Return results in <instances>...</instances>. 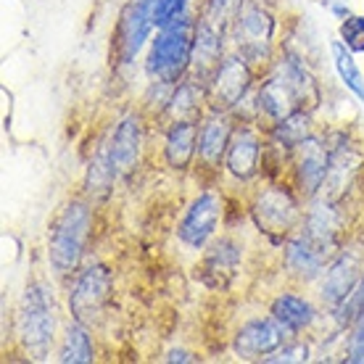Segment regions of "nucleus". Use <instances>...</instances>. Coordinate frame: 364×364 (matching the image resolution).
Wrapping results in <instances>:
<instances>
[{"label":"nucleus","mask_w":364,"mask_h":364,"mask_svg":"<svg viewBox=\"0 0 364 364\" xmlns=\"http://www.w3.org/2000/svg\"><path fill=\"white\" fill-rule=\"evenodd\" d=\"M317 85L299 58H282L274 66V74L256 92V111L269 122H280L293 111H309L317 106Z\"/></svg>","instance_id":"obj_1"},{"label":"nucleus","mask_w":364,"mask_h":364,"mask_svg":"<svg viewBox=\"0 0 364 364\" xmlns=\"http://www.w3.org/2000/svg\"><path fill=\"white\" fill-rule=\"evenodd\" d=\"M196 35H198V24H196V18H191L188 11L159 29L154 46L148 50V74L161 85L182 82L185 72L193 66Z\"/></svg>","instance_id":"obj_2"},{"label":"nucleus","mask_w":364,"mask_h":364,"mask_svg":"<svg viewBox=\"0 0 364 364\" xmlns=\"http://www.w3.org/2000/svg\"><path fill=\"white\" fill-rule=\"evenodd\" d=\"M90 228L92 214L87 203L72 200L61 209L53 230H50V240H48V262L55 272L69 274L77 269L85 246H87V237H90Z\"/></svg>","instance_id":"obj_3"},{"label":"nucleus","mask_w":364,"mask_h":364,"mask_svg":"<svg viewBox=\"0 0 364 364\" xmlns=\"http://www.w3.org/2000/svg\"><path fill=\"white\" fill-rule=\"evenodd\" d=\"M16 328H18V341L29 351L46 354L48 346L53 343V333H55L53 293L48 291V285L35 282V285H29L27 291H24L21 304H18Z\"/></svg>","instance_id":"obj_4"},{"label":"nucleus","mask_w":364,"mask_h":364,"mask_svg":"<svg viewBox=\"0 0 364 364\" xmlns=\"http://www.w3.org/2000/svg\"><path fill=\"white\" fill-rule=\"evenodd\" d=\"M274 18L262 0H243L235 14V43L248 61H267L272 50Z\"/></svg>","instance_id":"obj_5"},{"label":"nucleus","mask_w":364,"mask_h":364,"mask_svg":"<svg viewBox=\"0 0 364 364\" xmlns=\"http://www.w3.org/2000/svg\"><path fill=\"white\" fill-rule=\"evenodd\" d=\"M251 61L246 55H228L222 58L217 72L211 74L206 85V103L211 111H232L237 103H243L246 92L251 90Z\"/></svg>","instance_id":"obj_6"},{"label":"nucleus","mask_w":364,"mask_h":364,"mask_svg":"<svg viewBox=\"0 0 364 364\" xmlns=\"http://www.w3.org/2000/svg\"><path fill=\"white\" fill-rule=\"evenodd\" d=\"M159 0H129L117 21V58L119 64H132L143 50L154 24Z\"/></svg>","instance_id":"obj_7"},{"label":"nucleus","mask_w":364,"mask_h":364,"mask_svg":"<svg viewBox=\"0 0 364 364\" xmlns=\"http://www.w3.org/2000/svg\"><path fill=\"white\" fill-rule=\"evenodd\" d=\"M254 219L267 235H288L301 219L299 200L285 185H269L256 196Z\"/></svg>","instance_id":"obj_8"},{"label":"nucleus","mask_w":364,"mask_h":364,"mask_svg":"<svg viewBox=\"0 0 364 364\" xmlns=\"http://www.w3.org/2000/svg\"><path fill=\"white\" fill-rule=\"evenodd\" d=\"M111 293V274L103 264H92L77 274L72 291H69V309L74 314V322H92L100 309L106 306Z\"/></svg>","instance_id":"obj_9"},{"label":"nucleus","mask_w":364,"mask_h":364,"mask_svg":"<svg viewBox=\"0 0 364 364\" xmlns=\"http://www.w3.org/2000/svg\"><path fill=\"white\" fill-rule=\"evenodd\" d=\"M364 267V254L356 246L343 248L341 254L333 259V264L328 267L325 272V280H322V301L338 309L343 301H348L354 296V291L359 288V274H362Z\"/></svg>","instance_id":"obj_10"},{"label":"nucleus","mask_w":364,"mask_h":364,"mask_svg":"<svg viewBox=\"0 0 364 364\" xmlns=\"http://www.w3.org/2000/svg\"><path fill=\"white\" fill-rule=\"evenodd\" d=\"M219 217H222V198L214 191L200 193L191 203V209L185 211L180 228H177V235L185 246L203 248L217 232Z\"/></svg>","instance_id":"obj_11"},{"label":"nucleus","mask_w":364,"mask_h":364,"mask_svg":"<svg viewBox=\"0 0 364 364\" xmlns=\"http://www.w3.org/2000/svg\"><path fill=\"white\" fill-rule=\"evenodd\" d=\"M140 151H143V127H140V117L137 114H127L114 129L111 140L106 143L103 154L109 159V164L114 166L117 177L129 174L140 161Z\"/></svg>","instance_id":"obj_12"},{"label":"nucleus","mask_w":364,"mask_h":364,"mask_svg":"<svg viewBox=\"0 0 364 364\" xmlns=\"http://www.w3.org/2000/svg\"><path fill=\"white\" fill-rule=\"evenodd\" d=\"M288 330L282 328L274 317L269 319H251L235 336V354L240 359H262L285 343Z\"/></svg>","instance_id":"obj_13"},{"label":"nucleus","mask_w":364,"mask_h":364,"mask_svg":"<svg viewBox=\"0 0 364 364\" xmlns=\"http://www.w3.org/2000/svg\"><path fill=\"white\" fill-rule=\"evenodd\" d=\"M330 166V154L328 148L322 146L319 140L309 137L299 146V159H296V185L304 196H317L325 185Z\"/></svg>","instance_id":"obj_14"},{"label":"nucleus","mask_w":364,"mask_h":364,"mask_svg":"<svg viewBox=\"0 0 364 364\" xmlns=\"http://www.w3.org/2000/svg\"><path fill=\"white\" fill-rule=\"evenodd\" d=\"M235 135L232 119L228 111H211L209 119H203L198 129V159L203 166H219L222 156H228L230 140Z\"/></svg>","instance_id":"obj_15"},{"label":"nucleus","mask_w":364,"mask_h":364,"mask_svg":"<svg viewBox=\"0 0 364 364\" xmlns=\"http://www.w3.org/2000/svg\"><path fill=\"white\" fill-rule=\"evenodd\" d=\"M259 156H262V140L254 129H235L228 148V172L237 180H251L259 172Z\"/></svg>","instance_id":"obj_16"},{"label":"nucleus","mask_w":364,"mask_h":364,"mask_svg":"<svg viewBox=\"0 0 364 364\" xmlns=\"http://www.w3.org/2000/svg\"><path fill=\"white\" fill-rule=\"evenodd\" d=\"M338 211L333 206V200L322 198L309 209V214L304 217V232L311 243L322 251V254H333L338 246Z\"/></svg>","instance_id":"obj_17"},{"label":"nucleus","mask_w":364,"mask_h":364,"mask_svg":"<svg viewBox=\"0 0 364 364\" xmlns=\"http://www.w3.org/2000/svg\"><path fill=\"white\" fill-rule=\"evenodd\" d=\"M198 122H172V127L166 129L164 140V156L166 164L172 169H188L191 161L198 154Z\"/></svg>","instance_id":"obj_18"},{"label":"nucleus","mask_w":364,"mask_h":364,"mask_svg":"<svg viewBox=\"0 0 364 364\" xmlns=\"http://www.w3.org/2000/svg\"><path fill=\"white\" fill-rule=\"evenodd\" d=\"M330 256L322 254L314 243H311L306 232H299V235H293L288 240V246H285V264L291 269L293 274H299L304 280H314L319 277V272L325 269V262H328Z\"/></svg>","instance_id":"obj_19"},{"label":"nucleus","mask_w":364,"mask_h":364,"mask_svg":"<svg viewBox=\"0 0 364 364\" xmlns=\"http://www.w3.org/2000/svg\"><path fill=\"white\" fill-rule=\"evenodd\" d=\"M240 262V246L230 237H222L219 243L209 248L206 262H203V277L209 285H225L235 274Z\"/></svg>","instance_id":"obj_20"},{"label":"nucleus","mask_w":364,"mask_h":364,"mask_svg":"<svg viewBox=\"0 0 364 364\" xmlns=\"http://www.w3.org/2000/svg\"><path fill=\"white\" fill-rule=\"evenodd\" d=\"M269 311H272V317L277 319L288 333L306 330L311 322H314V317H317V311H314V306H311L309 301L296 296V293H280V296L272 301V309Z\"/></svg>","instance_id":"obj_21"},{"label":"nucleus","mask_w":364,"mask_h":364,"mask_svg":"<svg viewBox=\"0 0 364 364\" xmlns=\"http://www.w3.org/2000/svg\"><path fill=\"white\" fill-rule=\"evenodd\" d=\"M338 311H348L346 322H351V336H348V362H364V277L359 288L348 301H343Z\"/></svg>","instance_id":"obj_22"},{"label":"nucleus","mask_w":364,"mask_h":364,"mask_svg":"<svg viewBox=\"0 0 364 364\" xmlns=\"http://www.w3.org/2000/svg\"><path fill=\"white\" fill-rule=\"evenodd\" d=\"M272 143L280 148H299L304 140L311 137V117L309 111H293L285 119L272 124Z\"/></svg>","instance_id":"obj_23"},{"label":"nucleus","mask_w":364,"mask_h":364,"mask_svg":"<svg viewBox=\"0 0 364 364\" xmlns=\"http://www.w3.org/2000/svg\"><path fill=\"white\" fill-rule=\"evenodd\" d=\"M206 85L200 82H177L174 87L172 98L166 100V114L172 117V122H182V119H188V122H198L200 117V90H203Z\"/></svg>","instance_id":"obj_24"},{"label":"nucleus","mask_w":364,"mask_h":364,"mask_svg":"<svg viewBox=\"0 0 364 364\" xmlns=\"http://www.w3.org/2000/svg\"><path fill=\"white\" fill-rule=\"evenodd\" d=\"M330 53H333V64H336L338 77H341L348 90L364 103V77H362V72H359V66H356L351 50L346 48V43H343V40H333Z\"/></svg>","instance_id":"obj_25"},{"label":"nucleus","mask_w":364,"mask_h":364,"mask_svg":"<svg viewBox=\"0 0 364 364\" xmlns=\"http://www.w3.org/2000/svg\"><path fill=\"white\" fill-rule=\"evenodd\" d=\"M58 362H64V364L92 362V341H90V336H87V330H85L82 322H74V325L66 328L64 346H61Z\"/></svg>","instance_id":"obj_26"},{"label":"nucleus","mask_w":364,"mask_h":364,"mask_svg":"<svg viewBox=\"0 0 364 364\" xmlns=\"http://www.w3.org/2000/svg\"><path fill=\"white\" fill-rule=\"evenodd\" d=\"M240 3H243V0H209V3H206V9H203V16H200V21H203V24H211V27H217V29H222V32H225V24H228L230 18L237 14Z\"/></svg>","instance_id":"obj_27"},{"label":"nucleus","mask_w":364,"mask_h":364,"mask_svg":"<svg viewBox=\"0 0 364 364\" xmlns=\"http://www.w3.org/2000/svg\"><path fill=\"white\" fill-rule=\"evenodd\" d=\"M341 40L346 43V48L351 53H364V16H356V14H348L343 21H341Z\"/></svg>","instance_id":"obj_28"},{"label":"nucleus","mask_w":364,"mask_h":364,"mask_svg":"<svg viewBox=\"0 0 364 364\" xmlns=\"http://www.w3.org/2000/svg\"><path fill=\"white\" fill-rule=\"evenodd\" d=\"M309 359V346L306 343H301V341H296V343H282L277 351H272L269 356H264V362H306Z\"/></svg>","instance_id":"obj_29"},{"label":"nucleus","mask_w":364,"mask_h":364,"mask_svg":"<svg viewBox=\"0 0 364 364\" xmlns=\"http://www.w3.org/2000/svg\"><path fill=\"white\" fill-rule=\"evenodd\" d=\"M185 9H188V0H159V3H156L154 24L159 29L166 27L169 21H174L177 16H182Z\"/></svg>","instance_id":"obj_30"},{"label":"nucleus","mask_w":364,"mask_h":364,"mask_svg":"<svg viewBox=\"0 0 364 364\" xmlns=\"http://www.w3.org/2000/svg\"><path fill=\"white\" fill-rule=\"evenodd\" d=\"M166 362H193V356L188 351H172V354L166 356Z\"/></svg>","instance_id":"obj_31"}]
</instances>
